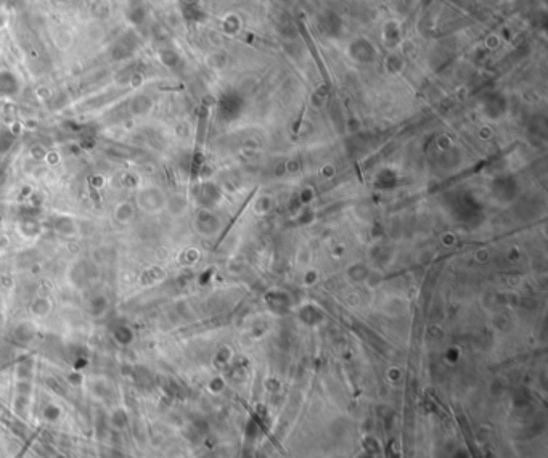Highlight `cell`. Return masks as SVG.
I'll return each instance as SVG.
<instances>
[{"label":"cell","mask_w":548,"mask_h":458,"mask_svg":"<svg viewBox=\"0 0 548 458\" xmlns=\"http://www.w3.org/2000/svg\"><path fill=\"white\" fill-rule=\"evenodd\" d=\"M137 203L141 209L150 212V211H158L161 208L164 204V200H163V196L159 195L158 188H155V186H147V188H143L137 195Z\"/></svg>","instance_id":"6da1fadb"}]
</instances>
